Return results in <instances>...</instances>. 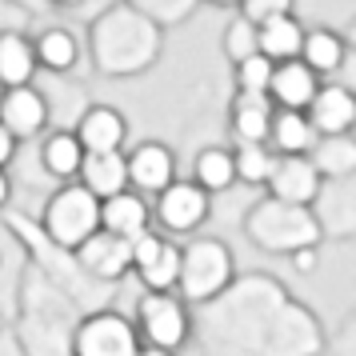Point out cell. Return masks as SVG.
Masks as SVG:
<instances>
[{
    "label": "cell",
    "mask_w": 356,
    "mask_h": 356,
    "mask_svg": "<svg viewBox=\"0 0 356 356\" xmlns=\"http://www.w3.org/2000/svg\"><path fill=\"white\" fill-rule=\"evenodd\" d=\"M8 196H13V180H8V168H0V209L8 204Z\"/></svg>",
    "instance_id": "obj_36"
},
{
    "label": "cell",
    "mask_w": 356,
    "mask_h": 356,
    "mask_svg": "<svg viewBox=\"0 0 356 356\" xmlns=\"http://www.w3.org/2000/svg\"><path fill=\"white\" fill-rule=\"evenodd\" d=\"M17 148H20V140L0 124V168H8V164L17 161Z\"/></svg>",
    "instance_id": "obj_35"
},
{
    "label": "cell",
    "mask_w": 356,
    "mask_h": 356,
    "mask_svg": "<svg viewBox=\"0 0 356 356\" xmlns=\"http://www.w3.org/2000/svg\"><path fill=\"white\" fill-rule=\"evenodd\" d=\"M100 228H104V232H116V236H124V241H132L136 232L152 228V209H148L145 193H136V188H120V193L104 196V200H100Z\"/></svg>",
    "instance_id": "obj_16"
},
{
    "label": "cell",
    "mask_w": 356,
    "mask_h": 356,
    "mask_svg": "<svg viewBox=\"0 0 356 356\" xmlns=\"http://www.w3.org/2000/svg\"><path fill=\"white\" fill-rule=\"evenodd\" d=\"M136 337L152 344V348H168L177 353L188 340V305L177 292H145L136 305Z\"/></svg>",
    "instance_id": "obj_5"
},
{
    "label": "cell",
    "mask_w": 356,
    "mask_h": 356,
    "mask_svg": "<svg viewBox=\"0 0 356 356\" xmlns=\"http://www.w3.org/2000/svg\"><path fill=\"white\" fill-rule=\"evenodd\" d=\"M200 4H216V8H236V0H200Z\"/></svg>",
    "instance_id": "obj_39"
},
{
    "label": "cell",
    "mask_w": 356,
    "mask_h": 356,
    "mask_svg": "<svg viewBox=\"0 0 356 356\" xmlns=\"http://www.w3.org/2000/svg\"><path fill=\"white\" fill-rule=\"evenodd\" d=\"M308 161L321 172V180L337 177H356V140L353 132H332V136H316L308 148Z\"/></svg>",
    "instance_id": "obj_22"
},
{
    "label": "cell",
    "mask_w": 356,
    "mask_h": 356,
    "mask_svg": "<svg viewBox=\"0 0 356 356\" xmlns=\"http://www.w3.org/2000/svg\"><path fill=\"white\" fill-rule=\"evenodd\" d=\"M300 36H305V24L296 20V13L273 17V20H264V24H257V52L268 56L273 65L292 60L300 52Z\"/></svg>",
    "instance_id": "obj_25"
},
{
    "label": "cell",
    "mask_w": 356,
    "mask_h": 356,
    "mask_svg": "<svg viewBox=\"0 0 356 356\" xmlns=\"http://www.w3.org/2000/svg\"><path fill=\"white\" fill-rule=\"evenodd\" d=\"M273 161H276V152L268 145H241V140H236V148H232L236 180L252 184V188H264V180L273 172Z\"/></svg>",
    "instance_id": "obj_28"
},
{
    "label": "cell",
    "mask_w": 356,
    "mask_h": 356,
    "mask_svg": "<svg viewBox=\"0 0 356 356\" xmlns=\"http://www.w3.org/2000/svg\"><path fill=\"white\" fill-rule=\"evenodd\" d=\"M164 52V29L124 0H113L88 20V60L100 76H145Z\"/></svg>",
    "instance_id": "obj_1"
},
{
    "label": "cell",
    "mask_w": 356,
    "mask_h": 356,
    "mask_svg": "<svg viewBox=\"0 0 356 356\" xmlns=\"http://www.w3.org/2000/svg\"><path fill=\"white\" fill-rule=\"evenodd\" d=\"M212 200L196 180H168L156 193V225L164 232H196L209 220Z\"/></svg>",
    "instance_id": "obj_8"
},
{
    "label": "cell",
    "mask_w": 356,
    "mask_h": 356,
    "mask_svg": "<svg viewBox=\"0 0 356 356\" xmlns=\"http://www.w3.org/2000/svg\"><path fill=\"white\" fill-rule=\"evenodd\" d=\"M124 4H132L136 13H145L152 24H161L164 33H168V29H180L184 20L193 17L200 0H124Z\"/></svg>",
    "instance_id": "obj_29"
},
{
    "label": "cell",
    "mask_w": 356,
    "mask_h": 356,
    "mask_svg": "<svg viewBox=\"0 0 356 356\" xmlns=\"http://www.w3.org/2000/svg\"><path fill=\"white\" fill-rule=\"evenodd\" d=\"M296 60H305L321 81L324 76H337L340 68H344V60H348V40L337 29H305Z\"/></svg>",
    "instance_id": "obj_19"
},
{
    "label": "cell",
    "mask_w": 356,
    "mask_h": 356,
    "mask_svg": "<svg viewBox=\"0 0 356 356\" xmlns=\"http://www.w3.org/2000/svg\"><path fill=\"white\" fill-rule=\"evenodd\" d=\"M100 228V200L81 180H65L56 193L49 196L44 204V216H40V236L52 244V248H65L72 252L81 241H88Z\"/></svg>",
    "instance_id": "obj_4"
},
{
    "label": "cell",
    "mask_w": 356,
    "mask_h": 356,
    "mask_svg": "<svg viewBox=\"0 0 356 356\" xmlns=\"http://www.w3.org/2000/svg\"><path fill=\"white\" fill-rule=\"evenodd\" d=\"M52 4H56V8H81L84 0H52Z\"/></svg>",
    "instance_id": "obj_38"
},
{
    "label": "cell",
    "mask_w": 356,
    "mask_h": 356,
    "mask_svg": "<svg viewBox=\"0 0 356 356\" xmlns=\"http://www.w3.org/2000/svg\"><path fill=\"white\" fill-rule=\"evenodd\" d=\"M88 193L104 200V196L120 193V188H129V168H124V148L120 152H84L81 161V172H76Z\"/></svg>",
    "instance_id": "obj_20"
},
{
    "label": "cell",
    "mask_w": 356,
    "mask_h": 356,
    "mask_svg": "<svg viewBox=\"0 0 356 356\" xmlns=\"http://www.w3.org/2000/svg\"><path fill=\"white\" fill-rule=\"evenodd\" d=\"M81 161H84V148H81V140H76V132H72V129L49 132V136L40 140V164H44V172H49V177L76 180Z\"/></svg>",
    "instance_id": "obj_26"
},
{
    "label": "cell",
    "mask_w": 356,
    "mask_h": 356,
    "mask_svg": "<svg viewBox=\"0 0 356 356\" xmlns=\"http://www.w3.org/2000/svg\"><path fill=\"white\" fill-rule=\"evenodd\" d=\"M72 132L84 152H120L129 145V120L113 104H88Z\"/></svg>",
    "instance_id": "obj_14"
},
{
    "label": "cell",
    "mask_w": 356,
    "mask_h": 356,
    "mask_svg": "<svg viewBox=\"0 0 356 356\" xmlns=\"http://www.w3.org/2000/svg\"><path fill=\"white\" fill-rule=\"evenodd\" d=\"M236 13L252 24H264L273 17H284V13H296L292 0H236Z\"/></svg>",
    "instance_id": "obj_32"
},
{
    "label": "cell",
    "mask_w": 356,
    "mask_h": 356,
    "mask_svg": "<svg viewBox=\"0 0 356 356\" xmlns=\"http://www.w3.org/2000/svg\"><path fill=\"white\" fill-rule=\"evenodd\" d=\"M264 188H268V196L284 200V204H308L321 188V172L312 168L308 156H276Z\"/></svg>",
    "instance_id": "obj_15"
},
{
    "label": "cell",
    "mask_w": 356,
    "mask_h": 356,
    "mask_svg": "<svg viewBox=\"0 0 356 356\" xmlns=\"http://www.w3.org/2000/svg\"><path fill=\"white\" fill-rule=\"evenodd\" d=\"M72 257L88 276L97 280H120L124 273H132V252H129V241L116 236V232H104L97 228L88 241H81L72 248Z\"/></svg>",
    "instance_id": "obj_11"
},
{
    "label": "cell",
    "mask_w": 356,
    "mask_h": 356,
    "mask_svg": "<svg viewBox=\"0 0 356 356\" xmlns=\"http://www.w3.org/2000/svg\"><path fill=\"white\" fill-rule=\"evenodd\" d=\"M33 52H36V65L44 68V72H56V76H65L76 68L81 60V40L72 29L65 24H49V29H40L33 36Z\"/></svg>",
    "instance_id": "obj_21"
},
{
    "label": "cell",
    "mask_w": 356,
    "mask_h": 356,
    "mask_svg": "<svg viewBox=\"0 0 356 356\" xmlns=\"http://www.w3.org/2000/svg\"><path fill=\"white\" fill-rule=\"evenodd\" d=\"M232 76H236V92H264L268 97V76H273V60L268 56H244L232 65Z\"/></svg>",
    "instance_id": "obj_31"
},
{
    "label": "cell",
    "mask_w": 356,
    "mask_h": 356,
    "mask_svg": "<svg viewBox=\"0 0 356 356\" xmlns=\"http://www.w3.org/2000/svg\"><path fill=\"white\" fill-rule=\"evenodd\" d=\"M236 276L232 248L216 236H196L193 244L180 248V268H177V296L184 305H212L220 300Z\"/></svg>",
    "instance_id": "obj_2"
},
{
    "label": "cell",
    "mask_w": 356,
    "mask_h": 356,
    "mask_svg": "<svg viewBox=\"0 0 356 356\" xmlns=\"http://www.w3.org/2000/svg\"><path fill=\"white\" fill-rule=\"evenodd\" d=\"M49 97L33 84H17V88H0V124L13 132L17 140H33L49 129Z\"/></svg>",
    "instance_id": "obj_10"
},
{
    "label": "cell",
    "mask_w": 356,
    "mask_h": 356,
    "mask_svg": "<svg viewBox=\"0 0 356 356\" xmlns=\"http://www.w3.org/2000/svg\"><path fill=\"white\" fill-rule=\"evenodd\" d=\"M244 232L257 248L280 252V257H289L292 248H305V244H321V228L312 220L308 204H284L276 196H264L248 209Z\"/></svg>",
    "instance_id": "obj_3"
},
{
    "label": "cell",
    "mask_w": 356,
    "mask_h": 356,
    "mask_svg": "<svg viewBox=\"0 0 356 356\" xmlns=\"http://www.w3.org/2000/svg\"><path fill=\"white\" fill-rule=\"evenodd\" d=\"M289 260H292V268H296V273H312V268H316V244H305V248H292V252H289Z\"/></svg>",
    "instance_id": "obj_34"
},
{
    "label": "cell",
    "mask_w": 356,
    "mask_h": 356,
    "mask_svg": "<svg viewBox=\"0 0 356 356\" xmlns=\"http://www.w3.org/2000/svg\"><path fill=\"white\" fill-rule=\"evenodd\" d=\"M124 168H129V188H136V193L156 196L168 180H177V156L161 140H145L132 152H124Z\"/></svg>",
    "instance_id": "obj_13"
},
{
    "label": "cell",
    "mask_w": 356,
    "mask_h": 356,
    "mask_svg": "<svg viewBox=\"0 0 356 356\" xmlns=\"http://www.w3.org/2000/svg\"><path fill=\"white\" fill-rule=\"evenodd\" d=\"M33 20V8H24L17 0H0V33H29Z\"/></svg>",
    "instance_id": "obj_33"
},
{
    "label": "cell",
    "mask_w": 356,
    "mask_h": 356,
    "mask_svg": "<svg viewBox=\"0 0 356 356\" xmlns=\"http://www.w3.org/2000/svg\"><path fill=\"white\" fill-rule=\"evenodd\" d=\"M308 212L321 228V236H353L356 228V184L353 177L321 180L316 196L308 200Z\"/></svg>",
    "instance_id": "obj_9"
},
{
    "label": "cell",
    "mask_w": 356,
    "mask_h": 356,
    "mask_svg": "<svg viewBox=\"0 0 356 356\" xmlns=\"http://www.w3.org/2000/svg\"><path fill=\"white\" fill-rule=\"evenodd\" d=\"M193 180L204 188V193H225L236 184V168H232V148H220V145H209L196 152L193 161Z\"/></svg>",
    "instance_id": "obj_27"
},
{
    "label": "cell",
    "mask_w": 356,
    "mask_h": 356,
    "mask_svg": "<svg viewBox=\"0 0 356 356\" xmlns=\"http://www.w3.org/2000/svg\"><path fill=\"white\" fill-rule=\"evenodd\" d=\"M321 88V76L305 65V60H280L273 65V76H268V100L276 108H296L305 113V104L312 100V92Z\"/></svg>",
    "instance_id": "obj_17"
},
{
    "label": "cell",
    "mask_w": 356,
    "mask_h": 356,
    "mask_svg": "<svg viewBox=\"0 0 356 356\" xmlns=\"http://www.w3.org/2000/svg\"><path fill=\"white\" fill-rule=\"evenodd\" d=\"M312 140H316V129L308 124L305 113H296V108H273L268 148H273L276 156H308Z\"/></svg>",
    "instance_id": "obj_23"
},
{
    "label": "cell",
    "mask_w": 356,
    "mask_h": 356,
    "mask_svg": "<svg viewBox=\"0 0 356 356\" xmlns=\"http://www.w3.org/2000/svg\"><path fill=\"white\" fill-rule=\"evenodd\" d=\"M40 65L33 52V36L29 33H0V88H17V84H33Z\"/></svg>",
    "instance_id": "obj_24"
},
{
    "label": "cell",
    "mask_w": 356,
    "mask_h": 356,
    "mask_svg": "<svg viewBox=\"0 0 356 356\" xmlns=\"http://www.w3.org/2000/svg\"><path fill=\"white\" fill-rule=\"evenodd\" d=\"M273 100L264 92H236L228 120H232V136L241 145H268V124H273Z\"/></svg>",
    "instance_id": "obj_18"
},
{
    "label": "cell",
    "mask_w": 356,
    "mask_h": 356,
    "mask_svg": "<svg viewBox=\"0 0 356 356\" xmlns=\"http://www.w3.org/2000/svg\"><path fill=\"white\" fill-rule=\"evenodd\" d=\"M308 124L316 129V136H332V132H353L356 124V97L348 84L321 81V88L312 92V100L305 104Z\"/></svg>",
    "instance_id": "obj_12"
},
{
    "label": "cell",
    "mask_w": 356,
    "mask_h": 356,
    "mask_svg": "<svg viewBox=\"0 0 356 356\" xmlns=\"http://www.w3.org/2000/svg\"><path fill=\"white\" fill-rule=\"evenodd\" d=\"M132 252V268L140 276L145 292H172L177 289V268H180V248L164 232L145 228L129 241Z\"/></svg>",
    "instance_id": "obj_7"
},
{
    "label": "cell",
    "mask_w": 356,
    "mask_h": 356,
    "mask_svg": "<svg viewBox=\"0 0 356 356\" xmlns=\"http://www.w3.org/2000/svg\"><path fill=\"white\" fill-rule=\"evenodd\" d=\"M136 356H177V353H168V348H152V344H140V353Z\"/></svg>",
    "instance_id": "obj_37"
},
{
    "label": "cell",
    "mask_w": 356,
    "mask_h": 356,
    "mask_svg": "<svg viewBox=\"0 0 356 356\" xmlns=\"http://www.w3.org/2000/svg\"><path fill=\"white\" fill-rule=\"evenodd\" d=\"M140 337L136 324L120 312H92L72 332V356H136Z\"/></svg>",
    "instance_id": "obj_6"
},
{
    "label": "cell",
    "mask_w": 356,
    "mask_h": 356,
    "mask_svg": "<svg viewBox=\"0 0 356 356\" xmlns=\"http://www.w3.org/2000/svg\"><path fill=\"white\" fill-rule=\"evenodd\" d=\"M220 49H225L228 65H236L244 56H252L257 52V24L252 20H244L241 13L225 24V36H220Z\"/></svg>",
    "instance_id": "obj_30"
}]
</instances>
